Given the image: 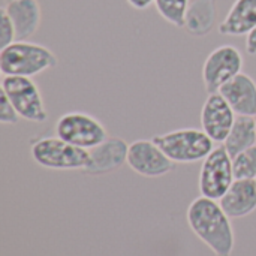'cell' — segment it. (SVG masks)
<instances>
[{"mask_svg": "<svg viewBox=\"0 0 256 256\" xmlns=\"http://www.w3.org/2000/svg\"><path fill=\"white\" fill-rule=\"evenodd\" d=\"M237 114L218 92L210 93L201 110V129L214 144H224L236 123Z\"/></svg>", "mask_w": 256, "mask_h": 256, "instance_id": "cell-10", "label": "cell"}, {"mask_svg": "<svg viewBox=\"0 0 256 256\" xmlns=\"http://www.w3.org/2000/svg\"><path fill=\"white\" fill-rule=\"evenodd\" d=\"M129 144L118 136H108L104 142L88 150V164L82 170L87 176H105L128 164Z\"/></svg>", "mask_w": 256, "mask_h": 256, "instance_id": "cell-11", "label": "cell"}, {"mask_svg": "<svg viewBox=\"0 0 256 256\" xmlns=\"http://www.w3.org/2000/svg\"><path fill=\"white\" fill-rule=\"evenodd\" d=\"M218 8L216 0H194L189 4L184 27L190 36H207L216 26Z\"/></svg>", "mask_w": 256, "mask_h": 256, "instance_id": "cell-16", "label": "cell"}, {"mask_svg": "<svg viewBox=\"0 0 256 256\" xmlns=\"http://www.w3.org/2000/svg\"><path fill=\"white\" fill-rule=\"evenodd\" d=\"M254 118H255V123H256V116H255V117H254Z\"/></svg>", "mask_w": 256, "mask_h": 256, "instance_id": "cell-24", "label": "cell"}, {"mask_svg": "<svg viewBox=\"0 0 256 256\" xmlns=\"http://www.w3.org/2000/svg\"><path fill=\"white\" fill-rule=\"evenodd\" d=\"M246 51L250 56L256 54V27L246 36Z\"/></svg>", "mask_w": 256, "mask_h": 256, "instance_id": "cell-22", "label": "cell"}, {"mask_svg": "<svg viewBox=\"0 0 256 256\" xmlns=\"http://www.w3.org/2000/svg\"><path fill=\"white\" fill-rule=\"evenodd\" d=\"M228 153L234 158L246 148L256 146V123L254 117L237 116L236 123L224 142Z\"/></svg>", "mask_w": 256, "mask_h": 256, "instance_id": "cell-17", "label": "cell"}, {"mask_svg": "<svg viewBox=\"0 0 256 256\" xmlns=\"http://www.w3.org/2000/svg\"><path fill=\"white\" fill-rule=\"evenodd\" d=\"M30 154L39 166L54 171H78L88 164V150L75 147L57 135L32 140Z\"/></svg>", "mask_w": 256, "mask_h": 256, "instance_id": "cell-4", "label": "cell"}, {"mask_svg": "<svg viewBox=\"0 0 256 256\" xmlns=\"http://www.w3.org/2000/svg\"><path fill=\"white\" fill-rule=\"evenodd\" d=\"M190 231L213 252L214 256H231L236 246L231 218L219 201L206 196L195 198L186 213Z\"/></svg>", "mask_w": 256, "mask_h": 256, "instance_id": "cell-1", "label": "cell"}, {"mask_svg": "<svg viewBox=\"0 0 256 256\" xmlns=\"http://www.w3.org/2000/svg\"><path fill=\"white\" fill-rule=\"evenodd\" d=\"M219 204L231 219H242L256 210L255 180H234L228 192L219 200Z\"/></svg>", "mask_w": 256, "mask_h": 256, "instance_id": "cell-14", "label": "cell"}, {"mask_svg": "<svg viewBox=\"0 0 256 256\" xmlns=\"http://www.w3.org/2000/svg\"><path fill=\"white\" fill-rule=\"evenodd\" d=\"M244 64L243 54L234 45L214 48L202 64V82L206 92L218 93L228 81L242 74Z\"/></svg>", "mask_w": 256, "mask_h": 256, "instance_id": "cell-8", "label": "cell"}, {"mask_svg": "<svg viewBox=\"0 0 256 256\" xmlns=\"http://www.w3.org/2000/svg\"><path fill=\"white\" fill-rule=\"evenodd\" d=\"M232 156L224 144H219L202 160L198 188L202 196L219 201L234 183Z\"/></svg>", "mask_w": 256, "mask_h": 256, "instance_id": "cell-7", "label": "cell"}, {"mask_svg": "<svg viewBox=\"0 0 256 256\" xmlns=\"http://www.w3.org/2000/svg\"><path fill=\"white\" fill-rule=\"evenodd\" d=\"M126 2L129 3V6H132L134 9H138V10H144L154 3V0H126Z\"/></svg>", "mask_w": 256, "mask_h": 256, "instance_id": "cell-23", "label": "cell"}, {"mask_svg": "<svg viewBox=\"0 0 256 256\" xmlns=\"http://www.w3.org/2000/svg\"><path fill=\"white\" fill-rule=\"evenodd\" d=\"M3 9L15 27L16 40H27L38 32L42 21V10L38 0H8Z\"/></svg>", "mask_w": 256, "mask_h": 256, "instance_id": "cell-13", "label": "cell"}, {"mask_svg": "<svg viewBox=\"0 0 256 256\" xmlns=\"http://www.w3.org/2000/svg\"><path fill=\"white\" fill-rule=\"evenodd\" d=\"M54 132L63 141L84 150L94 148L110 136L99 118L82 111H70L58 117Z\"/></svg>", "mask_w": 256, "mask_h": 256, "instance_id": "cell-6", "label": "cell"}, {"mask_svg": "<svg viewBox=\"0 0 256 256\" xmlns=\"http://www.w3.org/2000/svg\"><path fill=\"white\" fill-rule=\"evenodd\" d=\"M256 27V0H236L218 30L224 36H248Z\"/></svg>", "mask_w": 256, "mask_h": 256, "instance_id": "cell-15", "label": "cell"}, {"mask_svg": "<svg viewBox=\"0 0 256 256\" xmlns=\"http://www.w3.org/2000/svg\"><path fill=\"white\" fill-rule=\"evenodd\" d=\"M154 8L158 14L174 27H184L186 14L190 4V0H154Z\"/></svg>", "mask_w": 256, "mask_h": 256, "instance_id": "cell-18", "label": "cell"}, {"mask_svg": "<svg viewBox=\"0 0 256 256\" xmlns=\"http://www.w3.org/2000/svg\"><path fill=\"white\" fill-rule=\"evenodd\" d=\"M128 166L147 178H156L174 171L176 164L153 140H136L129 144Z\"/></svg>", "mask_w": 256, "mask_h": 256, "instance_id": "cell-9", "label": "cell"}, {"mask_svg": "<svg viewBox=\"0 0 256 256\" xmlns=\"http://www.w3.org/2000/svg\"><path fill=\"white\" fill-rule=\"evenodd\" d=\"M174 164H195L204 160L214 148L213 140L195 128L176 129L152 138Z\"/></svg>", "mask_w": 256, "mask_h": 256, "instance_id": "cell-3", "label": "cell"}, {"mask_svg": "<svg viewBox=\"0 0 256 256\" xmlns=\"http://www.w3.org/2000/svg\"><path fill=\"white\" fill-rule=\"evenodd\" d=\"M58 64L57 56L45 45L15 40L0 50V74L33 78Z\"/></svg>", "mask_w": 256, "mask_h": 256, "instance_id": "cell-2", "label": "cell"}, {"mask_svg": "<svg viewBox=\"0 0 256 256\" xmlns=\"http://www.w3.org/2000/svg\"><path fill=\"white\" fill-rule=\"evenodd\" d=\"M232 168L236 180H255L256 178V146L243 150L232 158Z\"/></svg>", "mask_w": 256, "mask_h": 256, "instance_id": "cell-19", "label": "cell"}, {"mask_svg": "<svg viewBox=\"0 0 256 256\" xmlns=\"http://www.w3.org/2000/svg\"><path fill=\"white\" fill-rule=\"evenodd\" d=\"M0 123L2 124H16L20 122V114L8 99V96L0 92Z\"/></svg>", "mask_w": 256, "mask_h": 256, "instance_id": "cell-21", "label": "cell"}, {"mask_svg": "<svg viewBox=\"0 0 256 256\" xmlns=\"http://www.w3.org/2000/svg\"><path fill=\"white\" fill-rule=\"evenodd\" d=\"M0 86V92L8 96L22 120L30 123H44L48 120L42 93L33 78L2 75Z\"/></svg>", "mask_w": 256, "mask_h": 256, "instance_id": "cell-5", "label": "cell"}, {"mask_svg": "<svg viewBox=\"0 0 256 256\" xmlns=\"http://www.w3.org/2000/svg\"><path fill=\"white\" fill-rule=\"evenodd\" d=\"M15 40H16L15 27H14L9 15L6 14V10L2 8V10H0V50L14 44Z\"/></svg>", "mask_w": 256, "mask_h": 256, "instance_id": "cell-20", "label": "cell"}, {"mask_svg": "<svg viewBox=\"0 0 256 256\" xmlns=\"http://www.w3.org/2000/svg\"><path fill=\"white\" fill-rule=\"evenodd\" d=\"M219 93L226 99L237 116H256V81L248 74L242 72L228 81Z\"/></svg>", "mask_w": 256, "mask_h": 256, "instance_id": "cell-12", "label": "cell"}]
</instances>
